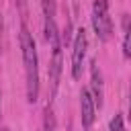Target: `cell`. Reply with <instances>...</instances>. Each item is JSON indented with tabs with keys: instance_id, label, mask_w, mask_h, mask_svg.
I'll list each match as a JSON object with an SVG mask.
<instances>
[{
	"instance_id": "6da1fadb",
	"label": "cell",
	"mask_w": 131,
	"mask_h": 131,
	"mask_svg": "<svg viewBox=\"0 0 131 131\" xmlns=\"http://www.w3.org/2000/svg\"><path fill=\"white\" fill-rule=\"evenodd\" d=\"M20 49H23V61H25V74H27V100L35 102L39 96L37 49H35V39L29 33L27 25H23V29H20Z\"/></svg>"
},
{
	"instance_id": "7a4b0ae2",
	"label": "cell",
	"mask_w": 131,
	"mask_h": 131,
	"mask_svg": "<svg viewBox=\"0 0 131 131\" xmlns=\"http://www.w3.org/2000/svg\"><path fill=\"white\" fill-rule=\"evenodd\" d=\"M92 27L94 33L100 41H108L111 33H113V23L108 16V4L106 0H94L92 6Z\"/></svg>"
},
{
	"instance_id": "3957f363",
	"label": "cell",
	"mask_w": 131,
	"mask_h": 131,
	"mask_svg": "<svg viewBox=\"0 0 131 131\" xmlns=\"http://www.w3.org/2000/svg\"><path fill=\"white\" fill-rule=\"evenodd\" d=\"M86 31L78 29L76 31V39H74V47H72V78L78 80L82 76V63H84V55H86Z\"/></svg>"
},
{
	"instance_id": "277c9868",
	"label": "cell",
	"mask_w": 131,
	"mask_h": 131,
	"mask_svg": "<svg viewBox=\"0 0 131 131\" xmlns=\"http://www.w3.org/2000/svg\"><path fill=\"white\" fill-rule=\"evenodd\" d=\"M94 111H96L94 98L90 96L88 90H82L80 92V113H82V125H84V129H90V125L94 123Z\"/></svg>"
},
{
	"instance_id": "5b68a950",
	"label": "cell",
	"mask_w": 131,
	"mask_h": 131,
	"mask_svg": "<svg viewBox=\"0 0 131 131\" xmlns=\"http://www.w3.org/2000/svg\"><path fill=\"white\" fill-rule=\"evenodd\" d=\"M51 49H53V59L49 66V82H51V96H55L59 86V76H61V45H55Z\"/></svg>"
},
{
	"instance_id": "8992f818",
	"label": "cell",
	"mask_w": 131,
	"mask_h": 131,
	"mask_svg": "<svg viewBox=\"0 0 131 131\" xmlns=\"http://www.w3.org/2000/svg\"><path fill=\"white\" fill-rule=\"evenodd\" d=\"M90 74H92V90H94V104L100 108L102 106V76H100V70H98V63L92 61L90 63Z\"/></svg>"
},
{
	"instance_id": "52a82bcc",
	"label": "cell",
	"mask_w": 131,
	"mask_h": 131,
	"mask_svg": "<svg viewBox=\"0 0 131 131\" xmlns=\"http://www.w3.org/2000/svg\"><path fill=\"white\" fill-rule=\"evenodd\" d=\"M45 41L51 45V47H55V45H59V33H57V27H55V20H53V16H45Z\"/></svg>"
},
{
	"instance_id": "ba28073f",
	"label": "cell",
	"mask_w": 131,
	"mask_h": 131,
	"mask_svg": "<svg viewBox=\"0 0 131 131\" xmlns=\"http://www.w3.org/2000/svg\"><path fill=\"white\" fill-rule=\"evenodd\" d=\"M123 29H125V37H123V55L131 57V16H123Z\"/></svg>"
},
{
	"instance_id": "9c48e42d",
	"label": "cell",
	"mask_w": 131,
	"mask_h": 131,
	"mask_svg": "<svg viewBox=\"0 0 131 131\" xmlns=\"http://www.w3.org/2000/svg\"><path fill=\"white\" fill-rule=\"evenodd\" d=\"M43 115H45V117H43V125H45V131H55V115H53L51 106H47Z\"/></svg>"
},
{
	"instance_id": "30bf717a",
	"label": "cell",
	"mask_w": 131,
	"mask_h": 131,
	"mask_svg": "<svg viewBox=\"0 0 131 131\" xmlns=\"http://www.w3.org/2000/svg\"><path fill=\"white\" fill-rule=\"evenodd\" d=\"M45 16H55V0H41Z\"/></svg>"
},
{
	"instance_id": "8fae6325",
	"label": "cell",
	"mask_w": 131,
	"mask_h": 131,
	"mask_svg": "<svg viewBox=\"0 0 131 131\" xmlns=\"http://www.w3.org/2000/svg\"><path fill=\"white\" fill-rule=\"evenodd\" d=\"M108 127H111V131H125V127H123V117H121V115H115V117L111 119Z\"/></svg>"
},
{
	"instance_id": "7c38bea8",
	"label": "cell",
	"mask_w": 131,
	"mask_h": 131,
	"mask_svg": "<svg viewBox=\"0 0 131 131\" xmlns=\"http://www.w3.org/2000/svg\"><path fill=\"white\" fill-rule=\"evenodd\" d=\"M16 6H18V10L25 14L27 12V0H16Z\"/></svg>"
},
{
	"instance_id": "4fadbf2b",
	"label": "cell",
	"mask_w": 131,
	"mask_h": 131,
	"mask_svg": "<svg viewBox=\"0 0 131 131\" xmlns=\"http://www.w3.org/2000/svg\"><path fill=\"white\" fill-rule=\"evenodd\" d=\"M129 117H131V82H129Z\"/></svg>"
},
{
	"instance_id": "5bb4252c",
	"label": "cell",
	"mask_w": 131,
	"mask_h": 131,
	"mask_svg": "<svg viewBox=\"0 0 131 131\" xmlns=\"http://www.w3.org/2000/svg\"><path fill=\"white\" fill-rule=\"evenodd\" d=\"M0 35H2V12H0Z\"/></svg>"
},
{
	"instance_id": "9a60e30c",
	"label": "cell",
	"mask_w": 131,
	"mask_h": 131,
	"mask_svg": "<svg viewBox=\"0 0 131 131\" xmlns=\"http://www.w3.org/2000/svg\"><path fill=\"white\" fill-rule=\"evenodd\" d=\"M2 131H8V129H2Z\"/></svg>"
}]
</instances>
